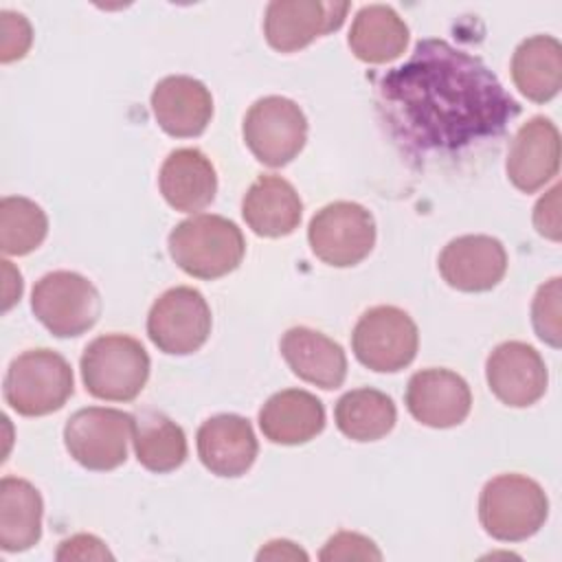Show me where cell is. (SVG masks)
<instances>
[{
    "label": "cell",
    "instance_id": "5b68a950",
    "mask_svg": "<svg viewBox=\"0 0 562 562\" xmlns=\"http://www.w3.org/2000/svg\"><path fill=\"white\" fill-rule=\"evenodd\" d=\"M75 391L68 360L46 347L26 349L11 360L2 393L4 402L24 417H42L59 411Z\"/></svg>",
    "mask_w": 562,
    "mask_h": 562
},
{
    "label": "cell",
    "instance_id": "5bb4252c",
    "mask_svg": "<svg viewBox=\"0 0 562 562\" xmlns=\"http://www.w3.org/2000/svg\"><path fill=\"white\" fill-rule=\"evenodd\" d=\"M441 279L459 292H487L507 272L505 246L490 235H461L448 241L437 261Z\"/></svg>",
    "mask_w": 562,
    "mask_h": 562
},
{
    "label": "cell",
    "instance_id": "1f68e13d",
    "mask_svg": "<svg viewBox=\"0 0 562 562\" xmlns=\"http://www.w3.org/2000/svg\"><path fill=\"white\" fill-rule=\"evenodd\" d=\"M533 228L551 241H560V184H553L533 206Z\"/></svg>",
    "mask_w": 562,
    "mask_h": 562
},
{
    "label": "cell",
    "instance_id": "52a82bcc",
    "mask_svg": "<svg viewBox=\"0 0 562 562\" xmlns=\"http://www.w3.org/2000/svg\"><path fill=\"white\" fill-rule=\"evenodd\" d=\"M132 430L134 415L119 408L88 406L68 417L64 446L81 468L108 472L125 463Z\"/></svg>",
    "mask_w": 562,
    "mask_h": 562
},
{
    "label": "cell",
    "instance_id": "4dcf8cb0",
    "mask_svg": "<svg viewBox=\"0 0 562 562\" xmlns=\"http://www.w3.org/2000/svg\"><path fill=\"white\" fill-rule=\"evenodd\" d=\"M323 562H336V560H382V551L375 547V542L362 533L356 531H338L334 533L323 551L318 553Z\"/></svg>",
    "mask_w": 562,
    "mask_h": 562
},
{
    "label": "cell",
    "instance_id": "83f0119b",
    "mask_svg": "<svg viewBox=\"0 0 562 562\" xmlns=\"http://www.w3.org/2000/svg\"><path fill=\"white\" fill-rule=\"evenodd\" d=\"M46 235L48 217L37 202L22 195H4L0 200V248L4 255H29Z\"/></svg>",
    "mask_w": 562,
    "mask_h": 562
},
{
    "label": "cell",
    "instance_id": "277c9868",
    "mask_svg": "<svg viewBox=\"0 0 562 562\" xmlns=\"http://www.w3.org/2000/svg\"><path fill=\"white\" fill-rule=\"evenodd\" d=\"M145 347L127 334H103L86 345L79 369L86 391L105 402H132L149 378Z\"/></svg>",
    "mask_w": 562,
    "mask_h": 562
},
{
    "label": "cell",
    "instance_id": "484cf974",
    "mask_svg": "<svg viewBox=\"0 0 562 562\" xmlns=\"http://www.w3.org/2000/svg\"><path fill=\"white\" fill-rule=\"evenodd\" d=\"M132 443L138 463L156 474L173 472L187 459L184 430L173 419L156 411L134 415Z\"/></svg>",
    "mask_w": 562,
    "mask_h": 562
},
{
    "label": "cell",
    "instance_id": "e0dca14e",
    "mask_svg": "<svg viewBox=\"0 0 562 562\" xmlns=\"http://www.w3.org/2000/svg\"><path fill=\"white\" fill-rule=\"evenodd\" d=\"M195 443L202 465L211 474L224 479L246 474L259 452L250 422L233 413H222L202 422Z\"/></svg>",
    "mask_w": 562,
    "mask_h": 562
},
{
    "label": "cell",
    "instance_id": "f546056e",
    "mask_svg": "<svg viewBox=\"0 0 562 562\" xmlns=\"http://www.w3.org/2000/svg\"><path fill=\"white\" fill-rule=\"evenodd\" d=\"M33 44V29L22 13L0 11V61L22 59Z\"/></svg>",
    "mask_w": 562,
    "mask_h": 562
},
{
    "label": "cell",
    "instance_id": "9c48e42d",
    "mask_svg": "<svg viewBox=\"0 0 562 562\" xmlns=\"http://www.w3.org/2000/svg\"><path fill=\"white\" fill-rule=\"evenodd\" d=\"M241 134L259 162L283 167L301 154L307 140V119L296 101L270 94L248 108Z\"/></svg>",
    "mask_w": 562,
    "mask_h": 562
},
{
    "label": "cell",
    "instance_id": "ba28073f",
    "mask_svg": "<svg viewBox=\"0 0 562 562\" xmlns=\"http://www.w3.org/2000/svg\"><path fill=\"white\" fill-rule=\"evenodd\" d=\"M417 347L419 331L415 321L395 305L367 310L351 331L353 356L378 373L402 371L415 360Z\"/></svg>",
    "mask_w": 562,
    "mask_h": 562
},
{
    "label": "cell",
    "instance_id": "6da1fadb",
    "mask_svg": "<svg viewBox=\"0 0 562 562\" xmlns=\"http://www.w3.org/2000/svg\"><path fill=\"white\" fill-rule=\"evenodd\" d=\"M378 103L393 138L417 156L494 138L520 112L479 57L435 37L419 40L402 66L380 77Z\"/></svg>",
    "mask_w": 562,
    "mask_h": 562
},
{
    "label": "cell",
    "instance_id": "ffe728a7",
    "mask_svg": "<svg viewBox=\"0 0 562 562\" xmlns=\"http://www.w3.org/2000/svg\"><path fill=\"white\" fill-rule=\"evenodd\" d=\"M165 202L180 213H195L209 206L217 191L213 162L195 147L173 149L158 173Z\"/></svg>",
    "mask_w": 562,
    "mask_h": 562
},
{
    "label": "cell",
    "instance_id": "cb8c5ba5",
    "mask_svg": "<svg viewBox=\"0 0 562 562\" xmlns=\"http://www.w3.org/2000/svg\"><path fill=\"white\" fill-rule=\"evenodd\" d=\"M347 44L364 64H389L406 50L408 26L393 7L367 4L356 13Z\"/></svg>",
    "mask_w": 562,
    "mask_h": 562
},
{
    "label": "cell",
    "instance_id": "836d02e7",
    "mask_svg": "<svg viewBox=\"0 0 562 562\" xmlns=\"http://www.w3.org/2000/svg\"><path fill=\"white\" fill-rule=\"evenodd\" d=\"M279 558H285V560H307V553L303 549H299L294 542L290 540H270L259 553H257V560H279Z\"/></svg>",
    "mask_w": 562,
    "mask_h": 562
},
{
    "label": "cell",
    "instance_id": "d6986e66",
    "mask_svg": "<svg viewBox=\"0 0 562 562\" xmlns=\"http://www.w3.org/2000/svg\"><path fill=\"white\" fill-rule=\"evenodd\" d=\"M279 349L292 373L307 384L331 391L347 378V356L342 347L312 327H290L281 336Z\"/></svg>",
    "mask_w": 562,
    "mask_h": 562
},
{
    "label": "cell",
    "instance_id": "4fadbf2b",
    "mask_svg": "<svg viewBox=\"0 0 562 562\" xmlns=\"http://www.w3.org/2000/svg\"><path fill=\"white\" fill-rule=\"evenodd\" d=\"M485 380L498 402L512 408H527L544 395L549 371L531 345L507 340L487 356Z\"/></svg>",
    "mask_w": 562,
    "mask_h": 562
},
{
    "label": "cell",
    "instance_id": "7c38bea8",
    "mask_svg": "<svg viewBox=\"0 0 562 562\" xmlns=\"http://www.w3.org/2000/svg\"><path fill=\"white\" fill-rule=\"evenodd\" d=\"M349 2L323 0H274L266 7L263 35L279 53H294L316 37L338 31L347 18Z\"/></svg>",
    "mask_w": 562,
    "mask_h": 562
},
{
    "label": "cell",
    "instance_id": "4316f807",
    "mask_svg": "<svg viewBox=\"0 0 562 562\" xmlns=\"http://www.w3.org/2000/svg\"><path fill=\"white\" fill-rule=\"evenodd\" d=\"M338 430L351 441H378L395 426L397 411L393 400L371 386L353 389L340 395L334 408Z\"/></svg>",
    "mask_w": 562,
    "mask_h": 562
},
{
    "label": "cell",
    "instance_id": "8fae6325",
    "mask_svg": "<svg viewBox=\"0 0 562 562\" xmlns=\"http://www.w3.org/2000/svg\"><path fill=\"white\" fill-rule=\"evenodd\" d=\"M211 323V307L202 292L176 285L154 301L147 314V336L162 353L187 356L209 340Z\"/></svg>",
    "mask_w": 562,
    "mask_h": 562
},
{
    "label": "cell",
    "instance_id": "e575fe53",
    "mask_svg": "<svg viewBox=\"0 0 562 562\" xmlns=\"http://www.w3.org/2000/svg\"><path fill=\"white\" fill-rule=\"evenodd\" d=\"M2 274H4V288H2L4 290V303H2V310L7 312L22 296V277L11 266L9 259H2Z\"/></svg>",
    "mask_w": 562,
    "mask_h": 562
},
{
    "label": "cell",
    "instance_id": "7402d4cb",
    "mask_svg": "<svg viewBox=\"0 0 562 562\" xmlns=\"http://www.w3.org/2000/svg\"><path fill=\"white\" fill-rule=\"evenodd\" d=\"M259 428L272 443H307L325 428V406L310 391L285 389L266 400L259 411Z\"/></svg>",
    "mask_w": 562,
    "mask_h": 562
},
{
    "label": "cell",
    "instance_id": "ac0fdd59",
    "mask_svg": "<svg viewBox=\"0 0 562 562\" xmlns=\"http://www.w3.org/2000/svg\"><path fill=\"white\" fill-rule=\"evenodd\" d=\"M151 112L162 132L176 138L200 136L213 116L209 88L189 75H169L154 86Z\"/></svg>",
    "mask_w": 562,
    "mask_h": 562
},
{
    "label": "cell",
    "instance_id": "603a6c76",
    "mask_svg": "<svg viewBox=\"0 0 562 562\" xmlns=\"http://www.w3.org/2000/svg\"><path fill=\"white\" fill-rule=\"evenodd\" d=\"M512 81L533 103L551 101L562 88V46L553 35H531L512 55Z\"/></svg>",
    "mask_w": 562,
    "mask_h": 562
},
{
    "label": "cell",
    "instance_id": "9a60e30c",
    "mask_svg": "<svg viewBox=\"0 0 562 562\" xmlns=\"http://www.w3.org/2000/svg\"><path fill=\"white\" fill-rule=\"evenodd\" d=\"M408 413L428 428L459 426L472 408L468 382L450 369H422L406 384Z\"/></svg>",
    "mask_w": 562,
    "mask_h": 562
},
{
    "label": "cell",
    "instance_id": "30bf717a",
    "mask_svg": "<svg viewBox=\"0 0 562 562\" xmlns=\"http://www.w3.org/2000/svg\"><path fill=\"white\" fill-rule=\"evenodd\" d=\"M307 241L323 263L349 268L373 250L375 220L371 211L358 202H331L310 220Z\"/></svg>",
    "mask_w": 562,
    "mask_h": 562
},
{
    "label": "cell",
    "instance_id": "d4e9b609",
    "mask_svg": "<svg viewBox=\"0 0 562 562\" xmlns=\"http://www.w3.org/2000/svg\"><path fill=\"white\" fill-rule=\"evenodd\" d=\"M44 503L35 485L18 476L0 481V549L26 551L42 538Z\"/></svg>",
    "mask_w": 562,
    "mask_h": 562
},
{
    "label": "cell",
    "instance_id": "3957f363",
    "mask_svg": "<svg viewBox=\"0 0 562 562\" xmlns=\"http://www.w3.org/2000/svg\"><path fill=\"white\" fill-rule=\"evenodd\" d=\"M549 516V498L540 483L507 472L490 479L479 496V520L487 536L520 542L540 531Z\"/></svg>",
    "mask_w": 562,
    "mask_h": 562
},
{
    "label": "cell",
    "instance_id": "d6a6232c",
    "mask_svg": "<svg viewBox=\"0 0 562 562\" xmlns=\"http://www.w3.org/2000/svg\"><path fill=\"white\" fill-rule=\"evenodd\" d=\"M105 542L92 533H77L66 538L57 549V560H112Z\"/></svg>",
    "mask_w": 562,
    "mask_h": 562
},
{
    "label": "cell",
    "instance_id": "7a4b0ae2",
    "mask_svg": "<svg viewBox=\"0 0 562 562\" xmlns=\"http://www.w3.org/2000/svg\"><path fill=\"white\" fill-rule=\"evenodd\" d=\"M169 257L195 279H220L233 272L246 252L239 226L222 215L200 213L173 226L167 239Z\"/></svg>",
    "mask_w": 562,
    "mask_h": 562
},
{
    "label": "cell",
    "instance_id": "f1b7e54d",
    "mask_svg": "<svg viewBox=\"0 0 562 562\" xmlns=\"http://www.w3.org/2000/svg\"><path fill=\"white\" fill-rule=\"evenodd\" d=\"M560 277L544 281L531 303V325L536 336L549 347L558 349L562 345V323H560Z\"/></svg>",
    "mask_w": 562,
    "mask_h": 562
},
{
    "label": "cell",
    "instance_id": "8992f818",
    "mask_svg": "<svg viewBox=\"0 0 562 562\" xmlns=\"http://www.w3.org/2000/svg\"><path fill=\"white\" fill-rule=\"evenodd\" d=\"M31 310L53 336L75 338L97 323L101 314V296L83 274L55 270L35 281Z\"/></svg>",
    "mask_w": 562,
    "mask_h": 562
},
{
    "label": "cell",
    "instance_id": "44dd1931",
    "mask_svg": "<svg viewBox=\"0 0 562 562\" xmlns=\"http://www.w3.org/2000/svg\"><path fill=\"white\" fill-rule=\"evenodd\" d=\"M241 215L255 235L285 237L299 228L303 202L285 178L263 173L246 191Z\"/></svg>",
    "mask_w": 562,
    "mask_h": 562
},
{
    "label": "cell",
    "instance_id": "2e32d148",
    "mask_svg": "<svg viewBox=\"0 0 562 562\" xmlns=\"http://www.w3.org/2000/svg\"><path fill=\"white\" fill-rule=\"evenodd\" d=\"M560 169V132L547 116H531L512 138L505 171L509 182L533 193L555 178Z\"/></svg>",
    "mask_w": 562,
    "mask_h": 562
}]
</instances>
